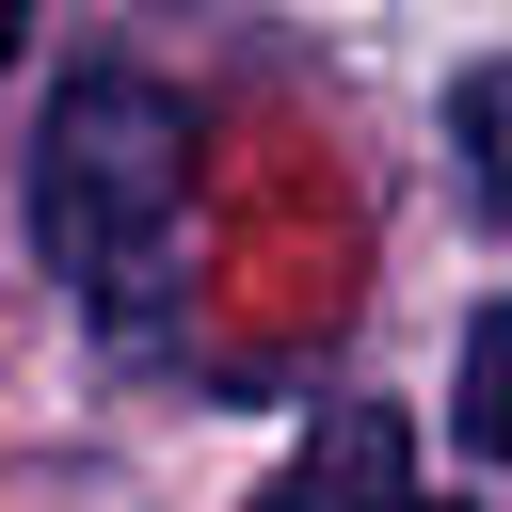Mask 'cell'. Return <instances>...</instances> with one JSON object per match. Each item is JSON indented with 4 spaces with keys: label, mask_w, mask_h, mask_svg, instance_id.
<instances>
[{
    "label": "cell",
    "mask_w": 512,
    "mask_h": 512,
    "mask_svg": "<svg viewBox=\"0 0 512 512\" xmlns=\"http://www.w3.org/2000/svg\"><path fill=\"white\" fill-rule=\"evenodd\" d=\"M256 512H416V496H400V416H384V400H336Z\"/></svg>",
    "instance_id": "obj_2"
},
{
    "label": "cell",
    "mask_w": 512,
    "mask_h": 512,
    "mask_svg": "<svg viewBox=\"0 0 512 512\" xmlns=\"http://www.w3.org/2000/svg\"><path fill=\"white\" fill-rule=\"evenodd\" d=\"M448 432H464V448H512V304L464 320V400H448Z\"/></svg>",
    "instance_id": "obj_4"
},
{
    "label": "cell",
    "mask_w": 512,
    "mask_h": 512,
    "mask_svg": "<svg viewBox=\"0 0 512 512\" xmlns=\"http://www.w3.org/2000/svg\"><path fill=\"white\" fill-rule=\"evenodd\" d=\"M416 512H464V496H416Z\"/></svg>",
    "instance_id": "obj_5"
},
{
    "label": "cell",
    "mask_w": 512,
    "mask_h": 512,
    "mask_svg": "<svg viewBox=\"0 0 512 512\" xmlns=\"http://www.w3.org/2000/svg\"><path fill=\"white\" fill-rule=\"evenodd\" d=\"M448 144H464L480 224H512V64H464V80H448Z\"/></svg>",
    "instance_id": "obj_3"
},
{
    "label": "cell",
    "mask_w": 512,
    "mask_h": 512,
    "mask_svg": "<svg viewBox=\"0 0 512 512\" xmlns=\"http://www.w3.org/2000/svg\"><path fill=\"white\" fill-rule=\"evenodd\" d=\"M176 192H192V128L160 80L128 64H80L16 160V208H32V256L80 288V304H128L160 256H176Z\"/></svg>",
    "instance_id": "obj_1"
}]
</instances>
